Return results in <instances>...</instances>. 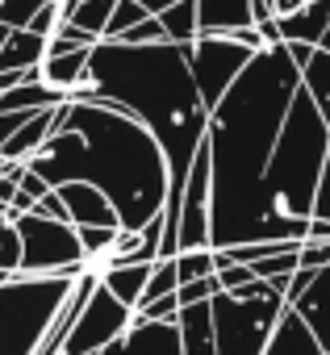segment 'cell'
<instances>
[{
	"label": "cell",
	"instance_id": "30",
	"mask_svg": "<svg viewBox=\"0 0 330 355\" xmlns=\"http://www.w3.org/2000/svg\"><path fill=\"white\" fill-rule=\"evenodd\" d=\"M121 42H130V46H150V42H172V38H168V30H163L159 17H146V21H138Z\"/></svg>",
	"mask_w": 330,
	"mask_h": 355
},
{
	"label": "cell",
	"instance_id": "12",
	"mask_svg": "<svg viewBox=\"0 0 330 355\" xmlns=\"http://www.w3.org/2000/svg\"><path fill=\"white\" fill-rule=\"evenodd\" d=\"M46 46L51 38L34 34L30 26H9L0 21V71H30V67H42L46 63Z\"/></svg>",
	"mask_w": 330,
	"mask_h": 355
},
{
	"label": "cell",
	"instance_id": "24",
	"mask_svg": "<svg viewBox=\"0 0 330 355\" xmlns=\"http://www.w3.org/2000/svg\"><path fill=\"white\" fill-rule=\"evenodd\" d=\"M0 268L21 272V230H17V218L5 205H0Z\"/></svg>",
	"mask_w": 330,
	"mask_h": 355
},
{
	"label": "cell",
	"instance_id": "22",
	"mask_svg": "<svg viewBox=\"0 0 330 355\" xmlns=\"http://www.w3.org/2000/svg\"><path fill=\"white\" fill-rule=\"evenodd\" d=\"M301 88L313 96V105L330 121V51H322V46L313 51V59L301 67Z\"/></svg>",
	"mask_w": 330,
	"mask_h": 355
},
{
	"label": "cell",
	"instance_id": "35",
	"mask_svg": "<svg viewBox=\"0 0 330 355\" xmlns=\"http://www.w3.org/2000/svg\"><path fill=\"white\" fill-rule=\"evenodd\" d=\"M30 117H34V113H0V150H5V142H9Z\"/></svg>",
	"mask_w": 330,
	"mask_h": 355
},
{
	"label": "cell",
	"instance_id": "15",
	"mask_svg": "<svg viewBox=\"0 0 330 355\" xmlns=\"http://www.w3.org/2000/svg\"><path fill=\"white\" fill-rule=\"evenodd\" d=\"M201 34H230L255 26V0H197Z\"/></svg>",
	"mask_w": 330,
	"mask_h": 355
},
{
	"label": "cell",
	"instance_id": "3",
	"mask_svg": "<svg viewBox=\"0 0 330 355\" xmlns=\"http://www.w3.org/2000/svg\"><path fill=\"white\" fill-rule=\"evenodd\" d=\"M30 167L51 189L71 180L96 184L113 201L125 230H142L168 214V155L138 117L109 101H71L67 125L46 138Z\"/></svg>",
	"mask_w": 330,
	"mask_h": 355
},
{
	"label": "cell",
	"instance_id": "9",
	"mask_svg": "<svg viewBox=\"0 0 330 355\" xmlns=\"http://www.w3.org/2000/svg\"><path fill=\"white\" fill-rule=\"evenodd\" d=\"M138 322V309H130L125 301H117L109 288H105V280L96 284V293L88 297V305H84V313L76 318V326H71V334H67V347H63V355H101L105 347H113L130 326Z\"/></svg>",
	"mask_w": 330,
	"mask_h": 355
},
{
	"label": "cell",
	"instance_id": "17",
	"mask_svg": "<svg viewBox=\"0 0 330 355\" xmlns=\"http://www.w3.org/2000/svg\"><path fill=\"white\" fill-rule=\"evenodd\" d=\"M280 21V38L284 42H309V46H322V34L330 26V0H309L305 9L288 13V17H276Z\"/></svg>",
	"mask_w": 330,
	"mask_h": 355
},
{
	"label": "cell",
	"instance_id": "11",
	"mask_svg": "<svg viewBox=\"0 0 330 355\" xmlns=\"http://www.w3.org/2000/svg\"><path fill=\"white\" fill-rule=\"evenodd\" d=\"M59 197H63V205H67V214H71L76 226H121L113 201H109L96 184H88V180L59 184ZM121 230H125V226H121Z\"/></svg>",
	"mask_w": 330,
	"mask_h": 355
},
{
	"label": "cell",
	"instance_id": "18",
	"mask_svg": "<svg viewBox=\"0 0 330 355\" xmlns=\"http://www.w3.org/2000/svg\"><path fill=\"white\" fill-rule=\"evenodd\" d=\"M155 263H159V259H155ZM155 263H117V268L101 272V280H105V288H109L117 301H125L130 309H138L142 297H146V284H150V276H155Z\"/></svg>",
	"mask_w": 330,
	"mask_h": 355
},
{
	"label": "cell",
	"instance_id": "33",
	"mask_svg": "<svg viewBox=\"0 0 330 355\" xmlns=\"http://www.w3.org/2000/svg\"><path fill=\"white\" fill-rule=\"evenodd\" d=\"M30 214H42V218H55V222H71V214H67V205H63V197H59V189H51V193H46V197H42V201H38V205L30 209ZM71 226H76V222H71Z\"/></svg>",
	"mask_w": 330,
	"mask_h": 355
},
{
	"label": "cell",
	"instance_id": "31",
	"mask_svg": "<svg viewBox=\"0 0 330 355\" xmlns=\"http://www.w3.org/2000/svg\"><path fill=\"white\" fill-rule=\"evenodd\" d=\"M218 293H222V280H218V276H205V280L180 284V301H184V305H197V301H214Z\"/></svg>",
	"mask_w": 330,
	"mask_h": 355
},
{
	"label": "cell",
	"instance_id": "32",
	"mask_svg": "<svg viewBox=\"0 0 330 355\" xmlns=\"http://www.w3.org/2000/svg\"><path fill=\"white\" fill-rule=\"evenodd\" d=\"M313 222L330 226V159L322 167V180H318V197H313Z\"/></svg>",
	"mask_w": 330,
	"mask_h": 355
},
{
	"label": "cell",
	"instance_id": "2",
	"mask_svg": "<svg viewBox=\"0 0 330 355\" xmlns=\"http://www.w3.org/2000/svg\"><path fill=\"white\" fill-rule=\"evenodd\" d=\"M297 88H301V67L280 42L259 51L214 109L205 138L214 171V251L251 243L259 189Z\"/></svg>",
	"mask_w": 330,
	"mask_h": 355
},
{
	"label": "cell",
	"instance_id": "25",
	"mask_svg": "<svg viewBox=\"0 0 330 355\" xmlns=\"http://www.w3.org/2000/svg\"><path fill=\"white\" fill-rule=\"evenodd\" d=\"M176 268H180V284L218 276V251L214 247H205V251H180L176 255Z\"/></svg>",
	"mask_w": 330,
	"mask_h": 355
},
{
	"label": "cell",
	"instance_id": "26",
	"mask_svg": "<svg viewBox=\"0 0 330 355\" xmlns=\"http://www.w3.org/2000/svg\"><path fill=\"white\" fill-rule=\"evenodd\" d=\"M146 17H155L146 5H138V0H117V9H113V21H109V30H105V42H121L138 21H146Z\"/></svg>",
	"mask_w": 330,
	"mask_h": 355
},
{
	"label": "cell",
	"instance_id": "38",
	"mask_svg": "<svg viewBox=\"0 0 330 355\" xmlns=\"http://www.w3.org/2000/svg\"><path fill=\"white\" fill-rule=\"evenodd\" d=\"M138 5H146V9H150V13L159 17L163 9H172V5H180V0H138Z\"/></svg>",
	"mask_w": 330,
	"mask_h": 355
},
{
	"label": "cell",
	"instance_id": "7",
	"mask_svg": "<svg viewBox=\"0 0 330 355\" xmlns=\"http://www.w3.org/2000/svg\"><path fill=\"white\" fill-rule=\"evenodd\" d=\"M21 276H84L88 255L80 243V226L55 222L42 214H21Z\"/></svg>",
	"mask_w": 330,
	"mask_h": 355
},
{
	"label": "cell",
	"instance_id": "4",
	"mask_svg": "<svg viewBox=\"0 0 330 355\" xmlns=\"http://www.w3.org/2000/svg\"><path fill=\"white\" fill-rule=\"evenodd\" d=\"M330 159V121L313 105L305 88H297L288 121L280 130V142L272 150L259 205H255V230L251 243H305L313 222V197L322 167Z\"/></svg>",
	"mask_w": 330,
	"mask_h": 355
},
{
	"label": "cell",
	"instance_id": "19",
	"mask_svg": "<svg viewBox=\"0 0 330 355\" xmlns=\"http://www.w3.org/2000/svg\"><path fill=\"white\" fill-rule=\"evenodd\" d=\"M268 355H326V351L318 347V338L309 334V326L301 322V313L288 305L284 318H280V326H276V334H272Z\"/></svg>",
	"mask_w": 330,
	"mask_h": 355
},
{
	"label": "cell",
	"instance_id": "20",
	"mask_svg": "<svg viewBox=\"0 0 330 355\" xmlns=\"http://www.w3.org/2000/svg\"><path fill=\"white\" fill-rule=\"evenodd\" d=\"M88 59H92V51L46 55V63H42V80H46V84H55V88H63V92L71 96L80 84H88Z\"/></svg>",
	"mask_w": 330,
	"mask_h": 355
},
{
	"label": "cell",
	"instance_id": "10",
	"mask_svg": "<svg viewBox=\"0 0 330 355\" xmlns=\"http://www.w3.org/2000/svg\"><path fill=\"white\" fill-rule=\"evenodd\" d=\"M101 355H184L180 347V326L176 322H146L138 318L113 347H105Z\"/></svg>",
	"mask_w": 330,
	"mask_h": 355
},
{
	"label": "cell",
	"instance_id": "34",
	"mask_svg": "<svg viewBox=\"0 0 330 355\" xmlns=\"http://www.w3.org/2000/svg\"><path fill=\"white\" fill-rule=\"evenodd\" d=\"M301 268H330V239L326 243L305 239L301 243Z\"/></svg>",
	"mask_w": 330,
	"mask_h": 355
},
{
	"label": "cell",
	"instance_id": "21",
	"mask_svg": "<svg viewBox=\"0 0 330 355\" xmlns=\"http://www.w3.org/2000/svg\"><path fill=\"white\" fill-rule=\"evenodd\" d=\"M113 9H117V0H63V21L105 38V30L113 21Z\"/></svg>",
	"mask_w": 330,
	"mask_h": 355
},
{
	"label": "cell",
	"instance_id": "39",
	"mask_svg": "<svg viewBox=\"0 0 330 355\" xmlns=\"http://www.w3.org/2000/svg\"><path fill=\"white\" fill-rule=\"evenodd\" d=\"M322 51H330V26H326V34H322Z\"/></svg>",
	"mask_w": 330,
	"mask_h": 355
},
{
	"label": "cell",
	"instance_id": "40",
	"mask_svg": "<svg viewBox=\"0 0 330 355\" xmlns=\"http://www.w3.org/2000/svg\"><path fill=\"white\" fill-rule=\"evenodd\" d=\"M9 276H17V272H5V268H0V284H5V280H9Z\"/></svg>",
	"mask_w": 330,
	"mask_h": 355
},
{
	"label": "cell",
	"instance_id": "1",
	"mask_svg": "<svg viewBox=\"0 0 330 355\" xmlns=\"http://www.w3.org/2000/svg\"><path fill=\"white\" fill-rule=\"evenodd\" d=\"M71 101H109L138 117L163 146L172 167V193H168V230H163V259H176L180 243V201L193 175V159L209 138V105L197 88L189 51L180 42H96L88 59V84L71 92Z\"/></svg>",
	"mask_w": 330,
	"mask_h": 355
},
{
	"label": "cell",
	"instance_id": "13",
	"mask_svg": "<svg viewBox=\"0 0 330 355\" xmlns=\"http://www.w3.org/2000/svg\"><path fill=\"white\" fill-rule=\"evenodd\" d=\"M293 309L301 313V322L309 326V334L318 338V347L330 355V268H318L313 284L293 301Z\"/></svg>",
	"mask_w": 330,
	"mask_h": 355
},
{
	"label": "cell",
	"instance_id": "28",
	"mask_svg": "<svg viewBox=\"0 0 330 355\" xmlns=\"http://www.w3.org/2000/svg\"><path fill=\"white\" fill-rule=\"evenodd\" d=\"M46 5H55V0H0V21H9V26H30Z\"/></svg>",
	"mask_w": 330,
	"mask_h": 355
},
{
	"label": "cell",
	"instance_id": "27",
	"mask_svg": "<svg viewBox=\"0 0 330 355\" xmlns=\"http://www.w3.org/2000/svg\"><path fill=\"white\" fill-rule=\"evenodd\" d=\"M176 288H180V268H176V259H159V263H155V276H150V284H146L142 305L168 297V293H176ZM142 305H138V309H142Z\"/></svg>",
	"mask_w": 330,
	"mask_h": 355
},
{
	"label": "cell",
	"instance_id": "5",
	"mask_svg": "<svg viewBox=\"0 0 330 355\" xmlns=\"http://www.w3.org/2000/svg\"><path fill=\"white\" fill-rule=\"evenodd\" d=\"M80 276H9L0 284V355H34Z\"/></svg>",
	"mask_w": 330,
	"mask_h": 355
},
{
	"label": "cell",
	"instance_id": "29",
	"mask_svg": "<svg viewBox=\"0 0 330 355\" xmlns=\"http://www.w3.org/2000/svg\"><path fill=\"white\" fill-rule=\"evenodd\" d=\"M180 309H184V301H180V288H176V293L159 297V301H146V305L138 309V318H146V322H176Z\"/></svg>",
	"mask_w": 330,
	"mask_h": 355
},
{
	"label": "cell",
	"instance_id": "16",
	"mask_svg": "<svg viewBox=\"0 0 330 355\" xmlns=\"http://www.w3.org/2000/svg\"><path fill=\"white\" fill-rule=\"evenodd\" d=\"M180 347L184 355H218V343H214V305L209 301H197V305H184L180 318Z\"/></svg>",
	"mask_w": 330,
	"mask_h": 355
},
{
	"label": "cell",
	"instance_id": "14",
	"mask_svg": "<svg viewBox=\"0 0 330 355\" xmlns=\"http://www.w3.org/2000/svg\"><path fill=\"white\" fill-rule=\"evenodd\" d=\"M59 113H63V105H55V109H38V113H34L17 134L5 142L0 159H9V163H13V159H17V163H30V159L46 146V138L59 130Z\"/></svg>",
	"mask_w": 330,
	"mask_h": 355
},
{
	"label": "cell",
	"instance_id": "6",
	"mask_svg": "<svg viewBox=\"0 0 330 355\" xmlns=\"http://www.w3.org/2000/svg\"><path fill=\"white\" fill-rule=\"evenodd\" d=\"M214 343L218 355H268L272 334L288 309L280 293L263 297H238V293H218L214 301Z\"/></svg>",
	"mask_w": 330,
	"mask_h": 355
},
{
	"label": "cell",
	"instance_id": "36",
	"mask_svg": "<svg viewBox=\"0 0 330 355\" xmlns=\"http://www.w3.org/2000/svg\"><path fill=\"white\" fill-rule=\"evenodd\" d=\"M284 46H288V55H293L297 67H305V63L313 59V51H318V46H309V42H284Z\"/></svg>",
	"mask_w": 330,
	"mask_h": 355
},
{
	"label": "cell",
	"instance_id": "37",
	"mask_svg": "<svg viewBox=\"0 0 330 355\" xmlns=\"http://www.w3.org/2000/svg\"><path fill=\"white\" fill-rule=\"evenodd\" d=\"M309 0H272V9H276V17H288V13H297V9H305Z\"/></svg>",
	"mask_w": 330,
	"mask_h": 355
},
{
	"label": "cell",
	"instance_id": "23",
	"mask_svg": "<svg viewBox=\"0 0 330 355\" xmlns=\"http://www.w3.org/2000/svg\"><path fill=\"white\" fill-rule=\"evenodd\" d=\"M159 21H163V30H168V38L180 42V46H189V42L201 38V13H197V0H180V5L163 9Z\"/></svg>",
	"mask_w": 330,
	"mask_h": 355
},
{
	"label": "cell",
	"instance_id": "8",
	"mask_svg": "<svg viewBox=\"0 0 330 355\" xmlns=\"http://www.w3.org/2000/svg\"><path fill=\"white\" fill-rule=\"evenodd\" d=\"M189 51V63H193V76H197V88L209 105V113L222 105V96L234 88V80L247 71V63L259 55L251 46H243L238 38L230 34H201L197 42L184 46Z\"/></svg>",
	"mask_w": 330,
	"mask_h": 355
}]
</instances>
